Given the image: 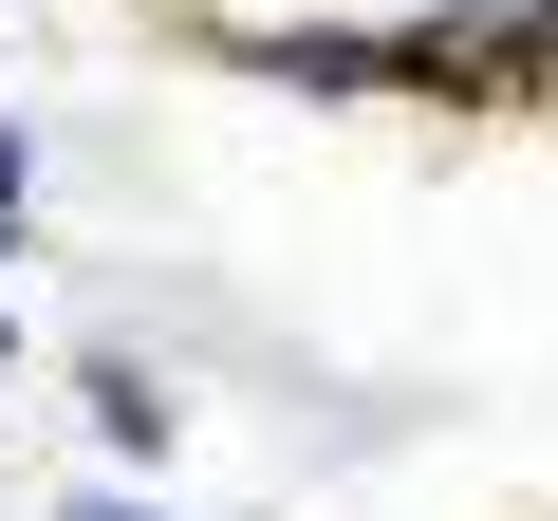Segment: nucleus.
<instances>
[{"instance_id": "f03ea898", "label": "nucleus", "mask_w": 558, "mask_h": 521, "mask_svg": "<svg viewBox=\"0 0 558 521\" xmlns=\"http://www.w3.org/2000/svg\"><path fill=\"white\" fill-rule=\"evenodd\" d=\"M94 428H112V465H149V447H168V428H186V410H168V391H149V373H131V354H94Z\"/></svg>"}, {"instance_id": "f257e3e1", "label": "nucleus", "mask_w": 558, "mask_h": 521, "mask_svg": "<svg viewBox=\"0 0 558 521\" xmlns=\"http://www.w3.org/2000/svg\"><path fill=\"white\" fill-rule=\"evenodd\" d=\"M242 75H279V94H391V38H354V20H260Z\"/></svg>"}, {"instance_id": "20e7f679", "label": "nucleus", "mask_w": 558, "mask_h": 521, "mask_svg": "<svg viewBox=\"0 0 558 521\" xmlns=\"http://www.w3.org/2000/svg\"><path fill=\"white\" fill-rule=\"evenodd\" d=\"M75 521H149V502H75Z\"/></svg>"}, {"instance_id": "39448f33", "label": "nucleus", "mask_w": 558, "mask_h": 521, "mask_svg": "<svg viewBox=\"0 0 558 521\" xmlns=\"http://www.w3.org/2000/svg\"><path fill=\"white\" fill-rule=\"evenodd\" d=\"M0 354H20V317H0Z\"/></svg>"}, {"instance_id": "7ed1b4c3", "label": "nucleus", "mask_w": 558, "mask_h": 521, "mask_svg": "<svg viewBox=\"0 0 558 521\" xmlns=\"http://www.w3.org/2000/svg\"><path fill=\"white\" fill-rule=\"evenodd\" d=\"M0 260H20V186H0Z\"/></svg>"}]
</instances>
